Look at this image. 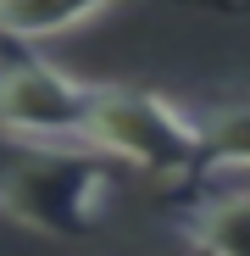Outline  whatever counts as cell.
<instances>
[{"label": "cell", "mask_w": 250, "mask_h": 256, "mask_svg": "<svg viewBox=\"0 0 250 256\" xmlns=\"http://www.w3.org/2000/svg\"><path fill=\"white\" fill-rule=\"evenodd\" d=\"M195 173H250V95L223 100L212 112H200V156Z\"/></svg>", "instance_id": "obj_6"}, {"label": "cell", "mask_w": 250, "mask_h": 256, "mask_svg": "<svg viewBox=\"0 0 250 256\" xmlns=\"http://www.w3.org/2000/svg\"><path fill=\"white\" fill-rule=\"evenodd\" d=\"M95 100V78H78L33 45L0 56V134L11 140H78Z\"/></svg>", "instance_id": "obj_3"}, {"label": "cell", "mask_w": 250, "mask_h": 256, "mask_svg": "<svg viewBox=\"0 0 250 256\" xmlns=\"http://www.w3.org/2000/svg\"><path fill=\"white\" fill-rule=\"evenodd\" d=\"M111 167L78 140H11L0 134V218L50 240L95 234L111 200Z\"/></svg>", "instance_id": "obj_1"}, {"label": "cell", "mask_w": 250, "mask_h": 256, "mask_svg": "<svg viewBox=\"0 0 250 256\" xmlns=\"http://www.w3.org/2000/svg\"><path fill=\"white\" fill-rule=\"evenodd\" d=\"M83 145L100 150L106 162L173 178V173H195L200 117L156 90H139V84H95L89 117H83Z\"/></svg>", "instance_id": "obj_2"}, {"label": "cell", "mask_w": 250, "mask_h": 256, "mask_svg": "<svg viewBox=\"0 0 250 256\" xmlns=\"http://www.w3.org/2000/svg\"><path fill=\"white\" fill-rule=\"evenodd\" d=\"M111 6H128V0H0V45H45L56 34H72L83 22H95ZM178 6L250 12V0H178Z\"/></svg>", "instance_id": "obj_4"}, {"label": "cell", "mask_w": 250, "mask_h": 256, "mask_svg": "<svg viewBox=\"0 0 250 256\" xmlns=\"http://www.w3.org/2000/svg\"><path fill=\"white\" fill-rule=\"evenodd\" d=\"M173 234L195 250H223V256H245L250 250V190H228V195H200L189 206H178Z\"/></svg>", "instance_id": "obj_5"}]
</instances>
